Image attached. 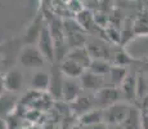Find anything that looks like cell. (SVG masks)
<instances>
[{
  "instance_id": "19",
  "label": "cell",
  "mask_w": 148,
  "mask_h": 129,
  "mask_svg": "<svg viewBox=\"0 0 148 129\" xmlns=\"http://www.w3.org/2000/svg\"><path fill=\"white\" fill-rule=\"evenodd\" d=\"M82 129H107L106 123H99V124H93V125H86V127H81Z\"/></svg>"
},
{
  "instance_id": "2",
  "label": "cell",
  "mask_w": 148,
  "mask_h": 129,
  "mask_svg": "<svg viewBox=\"0 0 148 129\" xmlns=\"http://www.w3.org/2000/svg\"><path fill=\"white\" fill-rule=\"evenodd\" d=\"M94 97H95V107L102 108V110L110 107L111 105H113L116 102H120L122 99L120 88L108 87V85H106L101 90L94 93Z\"/></svg>"
},
{
  "instance_id": "8",
  "label": "cell",
  "mask_w": 148,
  "mask_h": 129,
  "mask_svg": "<svg viewBox=\"0 0 148 129\" xmlns=\"http://www.w3.org/2000/svg\"><path fill=\"white\" fill-rule=\"evenodd\" d=\"M4 89L10 93H17L23 87V74L18 70H9L3 77Z\"/></svg>"
},
{
  "instance_id": "15",
  "label": "cell",
  "mask_w": 148,
  "mask_h": 129,
  "mask_svg": "<svg viewBox=\"0 0 148 129\" xmlns=\"http://www.w3.org/2000/svg\"><path fill=\"white\" fill-rule=\"evenodd\" d=\"M112 68V65L108 59H104V58H94L92 59L90 62L89 67L86 68L88 71L90 72L95 74V75H99V76H104L106 77L108 75V72L111 71Z\"/></svg>"
},
{
  "instance_id": "13",
  "label": "cell",
  "mask_w": 148,
  "mask_h": 129,
  "mask_svg": "<svg viewBox=\"0 0 148 129\" xmlns=\"http://www.w3.org/2000/svg\"><path fill=\"white\" fill-rule=\"evenodd\" d=\"M125 129H143L142 125V111L138 107L130 106V110L127 112L125 120L122 121Z\"/></svg>"
},
{
  "instance_id": "16",
  "label": "cell",
  "mask_w": 148,
  "mask_h": 129,
  "mask_svg": "<svg viewBox=\"0 0 148 129\" xmlns=\"http://www.w3.org/2000/svg\"><path fill=\"white\" fill-rule=\"evenodd\" d=\"M17 103V96L16 93L10 92H3L0 94V116H7L8 114L14 108Z\"/></svg>"
},
{
  "instance_id": "20",
  "label": "cell",
  "mask_w": 148,
  "mask_h": 129,
  "mask_svg": "<svg viewBox=\"0 0 148 129\" xmlns=\"http://www.w3.org/2000/svg\"><path fill=\"white\" fill-rule=\"evenodd\" d=\"M142 125L143 129H148V110L142 111Z\"/></svg>"
},
{
  "instance_id": "3",
  "label": "cell",
  "mask_w": 148,
  "mask_h": 129,
  "mask_svg": "<svg viewBox=\"0 0 148 129\" xmlns=\"http://www.w3.org/2000/svg\"><path fill=\"white\" fill-rule=\"evenodd\" d=\"M130 110V106L126 102H116L111 105L110 107L103 110V120L108 124H122L127 112Z\"/></svg>"
},
{
  "instance_id": "5",
  "label": "cell",
  "mask_w": 148,
  "mask_h": 129,
  "mask_svg": "<svg viewBox=\"0 0 148 129\" xmlns=\"http://www.w3.org/2000/svg\"><path fill=\"white\" fill-rule=\"evenodd\" d=\"M84 92L80 79H71V77H64L63 85H62V99H64L68 103H72L76 98L81 96Z\"/></svg>"
},
{
  "instance_id": "17",
  "label": "cell",
  "mask_w": 148,
  "mask_h": 129,
  "mask_svg": "<svg viewBox=\"0 0 148 129\" xmlns=\"http://www.w3.org/2000/svg\"><path fill=\"white\" fill-rule=\"evenodd\" d=\"M31 87L36 90H47L50 87V75L45 71H36L31 79Z\"/></svg>"
},
{
  "instance_id": "14",
  "label": "cell",
  "mask_w": 148,
  "mask_h": 129,
  "mask_svg": "<svg viewBox=\"0 0 148 129\" xmlns=\"http://www.w3.org/2000/svg\"><path fill=\"white\" fill-rule=\"evenodd\" d=\"M79 123H80L81 127L104 123V120H103V110H102V108H93V110L82 114L81 116H79Z\"/></svg>"
},
{
  "instance_id": "1",
  "label": "cell",
  "mask_w": 148,
  "mask_h": 129,
  "mask_svg": "<svg viewBox=\"0 0 148 129\" xmlns=\"http://www.w3.org/2000/svg\"><path fill=\"white\" fill-rule=\"evenodd\" d=\"M18 61L21 66H23L26 68H39L44 66L47 59L44 58V56L41 54V52L39 50L38 47L27 45L21 50Z\"/></svg>"
},
{
  "instance_id": "7",
  "label": "cell",
  "mask_w": 148,
  "mask_h": 129,
  "mask_svg": "<svg viewBox=\"0 0 148 129\" xmlns=\"http://www.w3.org/2000/svg\"><path fill=\"white\" fill-rule=\"evenodd\" d=\"M72 107L73 112L77 114L79 116H81L82 114L88 112V111L93 110L95 107V97L94 93H89V92H82L81 96L79 98H76L72 103H70Z\"/></svg>"
},
{
  "instance_id": "10",
  "label": "cell",
  "mask_w": 148,
  "mask_h": 129,
  "mask_svg": "<svg viewBox=\"0 0 148 129\" xmlns=\"http://www.w3.org/2000/svg\"><path fill=\"white\" fill-rule=\"evenodd\" d=\"M136 77L134 72L129 71L127 72L125 80L122 81L121 87H120V90H121V94L125 99L127 101H134L136 98Z\"/></svg>"
},
{
  "instance_id": "18",
  "label": "cell",
  "mask_w": 148,
  "mask_h": 129,
  "mask_svg": "<svg viewBox=\"0 0 148 129\" xmlns=\"http://www.w3.org/2000/svg\"><path fill=\"white\" fill-rule=\"evenodd\" d=\"M113 59H115V66H122V67H126L132 62V59L124 50H120L113 54Z\"/></svg>"
},
{
  "instance_id": "12",
  "label": "cell",
  "mask_w": 148,
  "mask_h": 129,
  "mask_svg": "<svg viewBox=\"0 0 148 129\" xmlns=\"http://www.w3.org/2000/svg\"><path fill=\"white\" fill-rule=\"evenodd\" d=\"M67 58H71L72 61L77 62L79 65H81L84 68H88L92 62V56H90L89 50L86 49V47H77V48H72L68 50L67 53Z\"/></svg>"
},
{
  "instance_id": "6",
  "label": "cell",
  "mask_w": 148,
  "mask_h": 129,
  "mask_svg": "<svg viewBox=\"0 0 148 129\" xmlns=\"http://www.w3.org/2000/svg\"><path fill=\"white\" fill-rule=\"evenodd\" d=\"M80 83L82 85V89L89 93H97L101 90L102 88L106 87V77L99 76L95 74L90 72V71H85L80 77Z\"/></svg>"
},
{
  "instance_id": "11",
  "label": "cell",
  "mask_w": 148,
  "mask_h": 129,
  "mask_svg": "<svg viewBox=\"0 0 148 129\" xmlns=\"http://www.w3.org/2000/svg\"><path fill=\"white\" fill-rule=\"evenodd\" d=\"M127 72H129V70H127L126 67H122V66H112L111 71L106 76V85L120 88L122 81H124L125 77L127 75Z\"/></svg>"
},
{
  "instance_id": "22",
  "label": "cell",
  "mask_w": 148,
  "mask_h": 129,
  "mask_svg": "<svg viewBox=\"0 0 148 129\" xmlns=\"http://www.w3.org/2000/svg\"><path fill=\"white\" fill-rule=\"evenodd\" d=\"M72 129H82L81 127H75V128H72Z\"/></svg>"
},
{
  "instance_id": "4",
  "label": "cell",
  "mask_w": 148,
  "mask_h": 129,
  "mask_svg": "<svg viewBox=\"0 0 148 129\" xmlns=\"http://www.w3.org/2000/svg\"><path fill=\"white\" fill-rule=\"evenodd\" d=\"M38 48L44 56L47 61H53L56 58V48H54V40L48 25H44L40 36L38 40Z\"/></svg>"
},
{
  "instance_id": "21",
  "label": "cell",
  "mask_w": 148,
  "mask_h": 129,
  "mask_svg": "<svg viewBox=\"0 0 148 129\" xmlns=\"http://www.w3.org/2000/svg\"><path fill=\"white\" fill-rule=\"evenodd\" d=\"M107 129H125L122 124H108Z\"/></svg>"
},
{
  "instance_id": "9",
  "label": "cell",
  "mask_w": 148,
  "mask_h": 129,
  "mask_svg": "<svg viewBox=\"0 0 148 129\" xmlns=\"http://www.w3.org/2000/svg\"><path fill=\"white\" fill-rule=\"evenodd\" d=\"M59 68H61L64 77H71V79H80L82 74L86 71V68H84L77 62L72 61L71 58H67V57H64L62 59V62L59 63Z\"/></svg>"
}]
</instances>
